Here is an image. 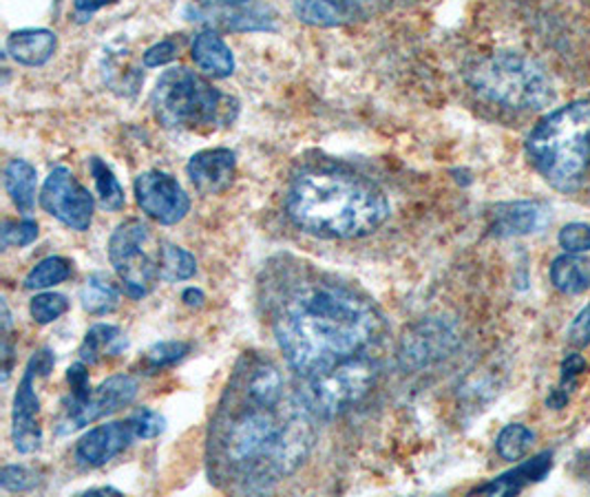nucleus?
<instances>
[{"label":"nucleus","instance_id":"obj_29","mask_svg":"<svg viewBox=\"0 0 590 497\" xmlns=\"http://www.w3.org/2000/svg\"><path fill=\"white\" fill-rule=\"evenodd\" d=\"M189 352H191V346L184 343V341H161V343L153 346L150 350H146L142 365H144L146 374H155V372H161L166 367H173Z\"/></svg>","mask_w":590,"mask_h":497},{"label":"nucleus","instance_id":"obj_17","mask_svg":"<svg viewBox=\"0 0 590 497\" xmlns=\"http://www.w3.org/2000/svg\"><path fill=\"white\" fill-rule=\"evenodd\" d=\"M294 16L310 27H341L357 19L352 0H294Z\"/></svg>","mask_w":590,"mask_h":497},{"label":"nucleus","instance_id":"obj_37","mask_svg":"<svg viewBox=\"0 0 590 497\" xmlns=\"http://www.w3.org/2000/svg\"><path fill=\"white\" fill-rule=\"evenodd\" d=\"M568 343L573 348H583L590 343V303L573 318L568 327Z\"/></svg>","mask_w":590,"mask_h":497},{"label":"nucleus","instance_id":"obj_26","mask_svg":"<svg viewBox=\"0 0 590 497\" xmlns=\"http://www.w3.org/2000/svg\"><path fill=\"white\" fill-rule=\"evenodd\" d=\"M89 171H92V178L96 182L100 206L105 210H111V213L122 210L124 204H127V197H124V191H122L118 178L113 175V171L107 166V161L100 159V157H92L89 159Z\"/></svg>","mask_w":590,"mask_h":497},{"label":"nucleus","instance_id":"obj_38","mask_svg":"<svg viewBox=\"0 0 590 497\" xmlns=\"http://www.w3.org/2000/svg\"><path fill=\"white\" fill-rule=\"evenodd\" d=\"M113 3H118V0H73V8H75V14L82 16L80 21H87L98 10H103L107 5H113Z\"/></svg>","mask_w":590,"mask_h":497},{"label":"nucleus","instance_id":"obj_3","mask_svg":"<svg viewBox=\"0 0 590 497\" xmlns=\"http://www.w3.org/2000/svg\"><path fill=\"white\" fill-rule=\"evenodd\" d=\"M288 217L297 228L321 239H361L389 217L387 195L370 180L341 169H310L294 178Z\"/></svg>","mask_w":590,"mask_h":497},{"label":"nucleus","instance_id":"obj_23","mask_svg":"<svg viewBox=\"0 0 590 497\" xmlns=\"http://www.w3.org/2000/svg\"><path fill=\"white\" fill-rule=\"evenodd\" d=\"M551 281L564 294H581L590 288V262L566 253L553 262Z\"/></svg>","mask_w":590,"mask_h":497},{"label":"nucleus","instance_id":"obj_15","mask_svg":"<svg viewBox=\"0 0 590 497\" xmlns=\"http://www.w3.org/2000/svg\"><path fill=\"white\" fill-rule=\"evenodd\" d=\"M186 173L202 195H219L230 189L237 173V155L230 148H208L191 157Z\"/></svg>","mask_w":590,"mask_h":497},{"label":"nucleus","instance_id":"obj_40","mask_svg":"<svg viewBox=\"0 0 590 497\" xmlns=\"http://www.w3.org/2000/svg\"><path fill=\"white\" fill-rule=\"evenodd\" d=\"M200 3L208 8H234V5L248 3V0H200Z\"/></svg>","mask_w":590,"mask_h":497},{"label":"nucleus","instance_id":"obj_16","mask_svg":"<svg viewBox=\"0 0 590 497\" xmlns=\"http://www.w3.org/2000/svg\"><path fill=\"white\" fill-rule=\"evenodd\" d=\"M553 466V456L549 451L535 456L533 460L522 462L518 469L502 473L499 477L482 484L480 488H475L473 493H484V495H516L522 488H527L529 484L540 482L542 477L549 475Z\"/></svg>","mask_w":590,"mask_h":497},{"label":"nucleus","instance_id":"obj_30","mask_svg":"<svg viewBox=\"0 0 590 497\" xmlns=\"http://www.w3.org/2000/svg\"><path fill=\"white\" fill-rule=\"evenodd\" d=\"M38 239V223L34 219H5L0 228L3 247H25Z\"/></svg>","mask_w":590,"mask_h":497},{"label":"nucleus","instance_id":"obj_11","mask_svg":"<svg viewBox=\"0 0 590 497\" xmlns=\"http://www.w3.org/2000/svg\"><path fill=\"white\" fill-rule=\"evenodd\" d=\"M135 396H137V380L133 376H127V374L111 376L103 380L82 404L64 407V413L58 421L56 432L58 436L75 434L82 427H87L105 416H111V413L131 404Z\"/></svg>","mask_w":590,"mask_h":497},{"label":"nucleus","instance_id":"obj_5","mask_svg":"<svg viewBox=\"0 0 590 497\" xmlns=\"http://www.w3.org/2000/svg\"><path fill=\"white\" fill-rule=\"evenodd\" d=\"M469 87L486 102L516 111H540L555 100V87L533 58L499 51L475 60L467 69Z\"/></svg>","mask_w":590,"mask_h":497},{"label":"nucleus","instance_id":"obj_25","mask_svg":"<svg viewBox=\"0 0 590 497\" xmlns=\"http://www.w3.org/2000/svg\"><path fill=\"white\" fill-rule=\"evenodd\" d=\"M197 272V262L184 247L161 243L159 247V279L166 283L186 281Z\"/></svg>","mask_w":590,"mask_h":497},{"label":"nucleus","instance_id":"obj_36","mask_svg":"<svg viewBox=\"0 0 590 497\" xmlns=\"http://www.w3.org/2000/svg\"><path fill=\"white\" fill-rule=\"evenodd\" d=\"M178 51H180V43L168 38V40H161V43L148 47V49L144 51V56H142V62H144V66L155 69V66H161V64H166V62L176 60Z\"/></svg>","mask_w":590,"mask_h":497},{"label":"nucleus","instance_id":"obj_21","mask_svg":"<svg viewBox=\"0 0 590 497\" xmlns=\"http://www.w3.org/2000/svg\"><path fill=\"white\" fill-rule=\"evenodd\" d=\"M127 348H129V341H127L124 331L120 327L98 323L87 331V337H84L77 354H80V359L84 363L94 365V363H100L105 359L120 356Z\"/></svg>","mask_w":590,"mask_h":497},{"label":"nucleus","instance_id":"obj_14","mask_svg":"<svg viewBox=\"0 0 590 497\" xmlns=\"http://www.w3.org/2000/svg\"><path fill=\"white\" fill-rule=\"evenodd\" d=\"M137 438L135 425L131 419L98 425L92 432L84 434L75 445L77 464L87 469H98L118 458L124 449H129Z\"/></svg>","mask_w":590,"mask_h":497},{"label":"nucleus","instance_id":"obj_32","mask_svg":"<svg viewBox=\"0 0 590 497\" xmlns=\"http://www.w3.org/2000/svg\"><path fill=\"white\" fill-rule=\"evenodd\" d=\"M40 484V475L23 464H10L0 471V486L12 493L34 490Z\"/></svg>","mask_w":590,"mask_h":497},{"label":"nucleus","instance_id":"obj_34","mask_svg":"<svg viewBox=\"0 0 590 497\" xmlns=\"http://www.w3.org/2000/svg\"><path fill=\"white\" fill-rule=\"evenodd\" d=\"M559 245L570 255H581L590 251V226L588 223H568L559 232Z\"/></svg>","mask_w":590,"mask_h":497},{"label":"nucleus","instance_id":"obj_8","mask_svg":"<svg viewBox=\"0 0 590 497\" xmlns=\"http://www.w3.org/2000/svg\"><path fill=\"white\" fill-rule=\"evenodd\" d=\"M159 247L150 228L140 219L120 223L109 239V259L131 299H144L159 279Z\"/></svg>","mask_w":590,"mask_h":497},{"label":"nucleus","instance_id":"obj_39","mask_svg":"<svg viewBox=\"0 0 590 497\" xmlns=\"http://www.w3.org/2000/svg\"><path fill=\"white\" fill-rule=\"evenodd\" d=\"M182 301H184L189 307H202V305H204V301H206V296H204V292H202V290H197V288H189V290H184Z\"/></svg>","mask_w":590,"mask_h":497},{"label":"nucleus","instance_id":"obj_1","mask_svg":"<svg viewBox=\"0 0 590 497\" xmlns=\"http://www.w3.org/2000/svg\"><path fill=\"white\" fill-rule=\"evenodd\" d=\"M316 423L270 359L243 356L210 427L215 477L239 490H266L308 460Z\"/></svg>","mask_w":590,"mask_h":497},{"label":"nucleus","instance_id":"obj_24","mask_svg":"<svg viewBox=\"0 0 590 497\" xmlns=\"http://www.w3.org/2000/svg\"><path fill=\"white\" fill-rule=\"evenodd\" d=\"M80 303L89 314H109L120 305V290L107 275L96 272L82 286Z\"/></svg>","mask_w":590,"mask_h":497},{"label":"nucleus","instance_id":"obj_4","mask_svg":"<svg viewBox=\"0 0 590 497\" xmlns=\"http://www.w3.org/2000/svg\"><path fill=\"white\" fill-rule=\"evenodd\" d=\"M527 155L557 191H577L590 171V102L579 100L549 113L529 135Z\"/></svg>","mask_w":590,"mask_h":497},{"label":"nucleus","instance_id":"obj_9","mask_svg":"<svg viewBox=\"0 0 590 497\" xmlns=\"http://www.w3.org/2000/svg\"><path fill=\"white\" fill-rule=\"evenodd\" d=\"M460 348V331L447 318H423L405 329L398 361L405 369H428L449 359Z\"/></svg>","mask_w":590,"mask_h":497},{"label":"nucleus","instance_id":"obj_7","mask_svg":"<svg viewBox=\"0 0 590 497\" xmlns=\"http://www.w3.org/2000/svg\"><path fill=\"white\" fill-rule=\"evenodd\" d=\"M378 365L368 354L354 356L334 365L332 369L303 378L301 398L316 416V421H332L344 411L359 404L376 385Z\"/></svg>","mask_w":590,"mask_h":497},{"label":"nucleus","instance_id":"obj_33","mask_svg":"<svg viewBox=\"0 0 590 497\" xmlns=\"http://www.w3.org/2000/svg\"><path fill=\"white\" fill-rule=\"evenodd\" d=\"M67 383H69V389H71V398L64 407H73V404H82L84 400H87L92 396V380H89V369L87 365H84V361L71 365L67 369Z\"/></svg>","mask_w":590,"mask_h":497},{"label":"nucleus","instance_id":"obj_28","mask_svg":"<svg viewBox=\"0 0 590 497\" xmlns=\"http://www.w3.org/2000/svg\"><path fill=\"white\" fill-rule=\"evenodd\" d=\"M71 262L64 257H47L25 277L27 290H47L71 277Z\"/></svg>","mask_w":590,"mask_h":497},{"label":"nucleus","instance_id":"obj_6","mask_svg":"<svg viewBox=\"0 0 590 497\" xmlns=\"http://www.w3.org/2000/svg\"><path fill=\"white\" fill-rule=\"evenodd\" d=\"M155 120L164 129H206L232 122L234 100L226 98L200 73L176 66L159 75L150 96Z\"/></svg>","mask_w":590,"mask_h":497},{"label":"nucleus","instance_id":"obj_41","mask_svg":"<svg viewBox=\"0 0 590 497\" xmlns=\"http://www.w3.org/2000/svg\"><path fill=\"white\" fill-rule=\"evenodd\" d=\"M80 495H120V490L113 488V486H100V488H87V490H82Z\"/></svg>","mask_w":590,"mask_h":497},{"label":"nucleus","instance_id":"obj_10","mask_svg":"<svg viewBox=\"0 0 590 497\" xmlns=\"http://www.w3.org/2000/svg\"><path fill=\"white\" fill-rule=\"evenodd\" d=\"M40 206L60 223L77 232L92 228L96 210L94 195L73 178L67 166H58L45 180Z\"/></svg>","mask_w":590,"mask_h":497},{"label":"nucleus","instance_id":"obj_13","mask_svg":"<svg viewBox=\"0 0 590 497\" xmlns=\"http://www.w3.org/2000/svg\"><path fill=\"white\" fill-rule=\"evenodd\" d=\"M43 378L34 365L27 369L19 383L12 411V440L21 453H36L43 447V427L38 423L40 398L36 393L34 380Z\"/></svg>","mask_w":590,"mask_h":497},{"label":"nucleus","instance_id":"obj_18","mask_svg":"<svg viewBox=\"0 0 590 497\" xmlns=\"http://www.w3.org/2000/svg\"><path fill=\"white\" fill-rule=\"evenodd\" d=\"M58 47V38L49 29H21L8 38V53L27 66L47 64Z\"/></svg>","mask_w":590,"mask_h":497},{"label":"nucleus","instance_id":"obj_2","mask_svg":"<svg viewBox=\"0 0 590 497\" xmlns=\"http://www.w3.org/2000/svg\"><path fill=\"white\" fill-rule=\"evenodd\" d=\"M273 327L288 365L312 378L365 354L383 335V316L346 283L308 279L279 301Z\"/></svg>","mask_w":590,"mask_h":497},{"label":"nucleus","instance_id":"obj_19","mask_svg":"<svg viewBox=\"0 0 590 497\" xmlns=\"http://www.w3.org/2000/svg\"><path fill=\"white\" fill-rule=\"evenodd\" d=\"M193 62L213 77H228L234 73V56L224 38L215 32H204L193 40Z\"/></svg>","mask_w":590,"mask_h":497},{"label":"nucleus","instance_id":"obj_27","mask_svg":"<svg viewBox=\"0 0 590 497\" xmlns=\"http://www.w3.org/2000/svg\"><path fill=\"white\" fill-rule=\"evenodd\" d=\"M533 443H535V434L529 427L507 425L499 432L495 440V449L504 460L516 462V460H522L531 451Z\"/></svg>","mask_w":590,"mask_h":497},{"label":"nucleus","instance_id":"obj_35","mask_svg":"<svg viewBox=\"0 0 590 497\" xmlns=\"http://www.w3.org/2000/svg\"><path fill=\"white\" fill-rule=\"evenodd\" d=\"M133 425H135V432H137V438L140 440H150V438H157L164 429H166V421L159 416L157 411L148 409V407H142L137 409L133 416H131Z\"/></svg>","mask_w":590,"mask_h":497},{"label":"nucleus","instance_id":"obj_20","mask_svg":"<svg viewBox=\"0 0 590 497\" xmlns=\"http://www.w3.org/2000/svg\"><path fill=\"white\" fill-rule=\"evenodd\" d=\"M544 221H546V213L540 204H531V202L507 204L495 213L493 232L499 237L529 234L533 230H540Z\"/></svg>","mask_w":590,"mask_h":497},{"label":"nucleus","instance_id":"obj_22","mask_svg":"<svg viewBox=\"0 0 590 497\" xmlns=\"http://www.w3.org/2000/svg\"><path fill=\"white\" fill-rule=\"evenodd\" d=\"M36 186L38 173L27 159H12L5 166V191L23 215H29L34 210Z\"/></svg>","mask_w":590,"mask_h":497},{"label":"nucleus","instance_id":"obj_12","mask_svg":"<svg viewBox=\"0 0 590 497\" xmlns=\"http://www.w3.org/2000/svg\"><path fill=\"white\" fill-rule=\"evenodd\" d=\"M135 199L142 213L161 226L180 223L191 210L186 191L176 178L161 171H146L135 180Z\"/></svg>","mask_w":590,"mask_h":497},{"label":"nucleus","instance_id":"obj_31","mask_svg":"<svg viewBox=\"0 0 590 497\" xmlns=\"http://www.w3.org/2000/svg\"><path fill=\"white\" fill-rule=\"evenodd\" d=\"M67 310H69V301H67L64 294H58V292L36 294L32 299V305H29V312H32L34 320L40 323V325L58 320Z\"/></svg>","mask_w":590,"mask_h":497}]
</instances>
